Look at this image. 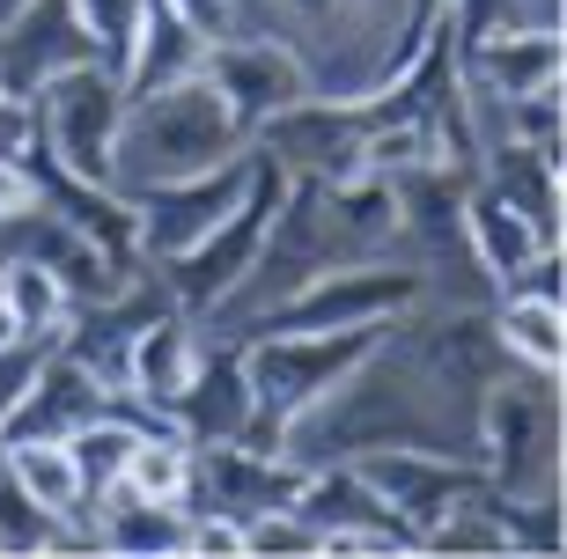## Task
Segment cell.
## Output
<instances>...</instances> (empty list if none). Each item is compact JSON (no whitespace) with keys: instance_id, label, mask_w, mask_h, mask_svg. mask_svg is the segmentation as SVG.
Segmentation results:
<instances>
[{"instance_id":"cell-26","label":"cell","mask_w":567,"mask_h":559,"mask_svg":"<svg viewBox=\"0 0 567 559\" xmlns=\"http://www.w3.org/2000/svg\"><path fill=\"white\" fill-rule=\"evenodd\" d=\"M22 141H30V104H16V96L0 89V155H16Z\"/></svg>"},{"instance_id":"cell-23","label":"cell","mask_w":567,"mask_h":559,"mask_svg":"<svg viewBox=\"0 0 567 559\" xmlns=\"http://www.w3.org/2000/svg\"><path fill=\"white\" fill-rule=\"evenodd\" d=\"M52 545H66V516L38 508L16 478L0 472V552H52Z\"/></svg>"},{"instance_id":"cell-24","label":"cell","mask_w":567,"mask_h":559,"mask_svg":"<svg viewBox=\"0 0 567 559\" xmlns=\"http://www.w3.org/2000/svg\"><path fill=\"white\" fill-rule=\"evenodd\" d=\"M89 22V38H96V60L104 66H126L133 52V30H141V0H74Z\"/></svg>"},{"instance_id":"cell-1","label":"cell","mask_w":567,"mask_h":559,"mask_svg":"<svg viewBox=\"0 0 567 559\" xmlns=\"http://www.w3.org/2000/svg\"><path fill=\"white\" fill-rule=\"evenodd\" d=\"M244 147H251V133L229 118V104L214 96L207 74H192V82H169V89H155V96H133L126 104L111 185L118 191L177 185V177H199V169H214V163H236Z\"/></svg>"},{"instance_id":"cell-2","label":"cell","mask_w":567,"mask_h":559,"mask_svg":"<svg viewBox=\"0 0 567 559\" xmlns=\"http://www.w3.org/2000/svg\"><path fill=\"white\" fill-rule=\"evenodd\" d=\"M486 486L502 500H538L560 494V375L502 369L494 391L480 397V427H472Z\"/></svg>"},{"instance_id":"cell-15","label":"cell","mask_w":567,"mask_h":559,"mask_svg":"<svg viewBox=\"0 0 567 559\" xmlns=\"http://www.w3.org/2000/svg\"><path fill=\"white\" fill-rule=\"evenodd\" d=\"M457 74L464 89H486V96L560 89V30L553 22H502V30L457 44Z\"/></svg>"},{"instance_id":"cell-22","label":"cell","mask_w":567,"mask_h":559,"mask_svg":"<svg viewBox=\"0 0 567 559\" xmlns=\"http://www.w3.org/2000/svg\"><path fill=\"white\" fill-rule=\"evenodd\" d=\"M185 478H192V442L163 427V435H141V442H133L118 486H133V494H147V500H185Z\"/></svg>"},{"instance_id":"cell-10","label":"cell","mask_w":567,"mask_h":559,"mask_svg":"<svg viewBox=\"0 0 567 559\" xmlns=\"http://www.w3.org/2000/svg\"><path fill=\"white\" fill-rule=\"evenodd\" d=\"M302 494V464L288 449H258V442H192V478L185 508H221V516L251 522L266 508H295Z\"/></svg>"},{"instance_id":"cell-14","label":"cell","mask_w":567,"mask_h":559,"mask_svg":"<svg viewBox=\"0 0 567 559\" xmlns=\"http://www.w3.org/2000/svg\"><path fill=\"white\" fill-rule=\"evenodd\" d=\"M185 442H244L251 435V375H244V346L221 332H199V369H192L185 397L169 405Z\"/></svg>"},{"instance_id":"cell-20","label":"cell","mask_w":567,"mask_h":559,"mask_svg":"<svg viewBox=\"0 0 567 559\" xmlns=\"http://www.w3.org/2000/svg\"><path fill=\"white\" fill-rule=\"evenodd\" d=\"M494 339H502V361L508 369H530V375H560V302L546 294H524V288H502L494 294Z\"/></svg>"},{"instance_id":"cell-25","label":"cell","mask_w":567,"mask_h":559,"mask_svg":"<svg viewBox=\"0 0 567 559\" xmlns=\"http://www.w3.org/2000/svg\"><path fill=\"white\" fill-rule=\"evenodd\" d=\"M38 207V185H30V169H22V155H0V228L16 221V214Z\"/></svg>"},{"instance_id":"cell-13","label":"cell","mask_w":567,"mask_h":559,"mask_svg":"<svg viewBox=\"0 0 567 559\" xmlns=\"http://www.w3.org/2000/svg\"><path fill=\"white\" fill-rule=\"evenodd\" d=\"M96 413H111V391L74 361V353L44 346L38 361H30V375H22V391L8 397V413H0V442H22V435L66 442L74 427H89Z\"/></svg>"},{"instance_id":"cell-5","label":"cell","mask_w":567,"mask_h":559,"mask_svg":"<svg viewBox=\"0 0 567 559\" xmlns=\"http://www.w3.org/2000/svg\"><path fill=\"white\" fill-rule=\"evenodd\" d=\"M118 125H126V82H118V66H104V60L66 66L60 82H44L38 96H30V141L60 169L89 177V185H111Z\"/></svg>"},{"instance_id":"cell-9","label":"cell","mask_w":567,"mask_h":559,"mask_svg":"<svg viewBox=\"0 0 567 559\" xmlns=\"http://www.w3.org/2000/svg\"><path fill=\"white\" fill-rule=\"evenodd\" d=\"M199 74L214 82V96L229 104V118L244 125V133H258L266 118H280V111L302 104V96H317L302 52L280 44V38H258V30H229V38H214Z\"/></svg>"},{"instance_id":"cell-16","label":"cell","mask_w":567,"mask_h":559,"mask_svg":"<svg viewBox=\"0 0 567 559\" xmlns=\"http://www.w3.org/2000/svg\"><path fill=\"white\" fill-rule=\"evenodd\" d=\"M192 369H199V324H192L177 302H163V310L133 332L126 391H118V397H133V405H147V413L169 420V405H177V397H185V383H192Z\"/></svg>"},{"instance_id":"cell-11","label":"cell","mask_w":567,"mask_h":559,"mask_svg":"<svg viewBox=\"0 0 567 559\" xmlns=\"http://www.w3.org/2000/svg\"><path fill=\"white\" fill-rule=\"evenodd\" d=\"M82 60H96V38L74 0H22L0 15V89L16 104H30L44 82H60Z\"/></svg>"},{"instance_id":"cell-29","label":"cell","mask_w":567,"mask_h":559,"mask_svg":"<svg viewBox=\"0 0 567 559\" xmlns=\"http://www.w3.org/2000/svg\"><path fill=\"white\" fill-rule=\"evenodd\" d=\"M0 258H8V250H0Z\"/></svg>"},{"instance_id":"cell-17","label":"cell","mask_w":567,"mask_h":559,"mask_svg":"<svg viewBox=\"0 0 567 559\" xmlns=\"http://www.w3.org/2000/svg\"><path fill=\"white\" fill-rule=\"evenodd\" d=\"M207 30L199 22L177 15V0H141V30H133V52L118 66V82H126V104L133 96H155L169 82H192L199 66H207Z\"/></svg>"},{"instance_id":"cell-19","label":"cell","mask_w":567,"mask_h":559,"mask_svg":"<svg viewBox=\"0 0 567 559\" xmlns=\"http://www.w3.org/2000/svg\"><path fill=\"white\" fill-rule=\"evenodd\" d=\"M0 472L16 478L38 508H52V516H66V522L89 516V486H82V464H74V449H66V442H52V435L0 442Z\"/></svg>"},{"instance_id":"cell-6","label":"cell","mask_w":567,"mask_h":559,"mask_svg":"<svg viewBox=\"0 0 567 559\" xmlns=\"http://www.w3.org/2000/svg\"><path fill=\"white\" fill-rule=\"evenodd\" d=\"M369 125H377V104H369V96H302V104H288L280 118L258 125L251 147H266L288 177L339 185V177H361Z\"/></svg>"},{"instance_id":"cell-3","label":"cell","mask_w":567,"mask_h":559,"mask_svg":"<svg viewBox=\"0 0 567 559\" xmlns=\"http://www.w3.org/2000/svg\"><path fill=\"white\" fill-rule=\"evenodd\" d=\"M383 339V324H354V332H251L244 346V375H251V435L258 449H280L295 413H310L339 375L361 369V353Z\"/></svg>"},{"instance_id":"cell-27","label":"cell","mask_w":567,"mask_h":559,"mask_svg":"<svg viewBox=\"0 0 567 559\" xmlns=\"http://www.w3.org/2000/svg\"><path fill=\"white\" fill-rule=\"evenodd\" d=\"M22 346V324H16V310H8V294H0V353H16Z\"/></svg>"},{"instance_id":"cell-12","label":"cell","mask_w":567,"mask_h":559,"mask_svg":"<svg viewBox=\"0 0 567 559\" xmlns=\"http://www.w3.org/2000/svg\"><path fill=\"white\" fill-rule=\"evenodd\" d=\"M295 516L317 530L324 552H405L413 530H405L354 464H310L302 472V494H295Z\"/></svg>"},{"instance_id":"cell-28","label":"cell","mask_w":567,"mask_h":559,"mask_svg":"<svg viewBox=\"0 0 567 559\" xmlns=\"http://www.w3.org/2000/svg\"><path fill=\"white\" fill-rule=\"evenodd\" d=\"M8 8H22V0H0V15H8Z\"/></svg>"},{"instance_id":"cell-8","label":"cell","mask_w":567,"mask_h":559,"mask_svg":"<svg viewBox=\"0 0 567 559\" xmlns=\"http://www.w3.org/2000/svg\"><path fill=\"white\" fill-rule=\"evenodd\" d=\"M251 169H258V147H244L236 163H214V169H199V177L126 191V199H133V244H141L147 266H163V258H177V250L199 244V236H207L236 199H244Z\"/></svg>"},{"instance_id":"cell-4","label":"cell","mask_w":567,"mask_h":559,"mask_svg":"<svg viewBox=\"0 0 567 559\" xmlns=\"http://www.w3.org/2000/svg\"><path fill=\"white\" fill-rule=\"evenodd\" d=\"M280 191H288V169L258 147V169H251V185H244V199H236V207L221 214V221H214L192 250H177V258H163V266H155L163 294L192 317V324H207V317L221 310L236 288H244V272H251L258 244H266V221H274Z\"/></svg>"},{"instance_id":"cell-21","label":"cell","mask_w":567,"mask_h":559,"mask_svg":"<svg viewBox=\"0 0 567 559\" xmlns=\"http://www.w3.org/2000/svg\"><path fill=\"white\" fill-rule=\"evenodd\" d=\"M0 294H8V310H16V324H22V346H52V339L66 332V310H74V302H66V288L38 258L8 250V258H0Z\"/></svg>"},{"instance_id":"cell-7","label":"cell","mask_w":567,"mask_h":559,"mask_svg":"<svg viewBox=\"0 0 567 559\" xmlns=\"http://www.w3.org/2000/svg\"><path fill=\"white\" fill-rule=\"evenodd\" d=\"M347 464H354V472L369 478V494L413 530V545H421L442 516H457L464 500L486 494L480 456H457V449H361V456H347Z\"/></svg>"},{"instance_id":"cell-18","label":"cell","mask_w":567,"mask_h":559,"mask_svg":"<svg viewBox=\"0 0 567 559\" xmlns=\"http://www.w3.org/2000/svg\"><path fill=\"white\" fill-rule=\"evenodd\" d=\"M464 244H472L480 272L494 280V294H502L508 280H516V272H524L546 244H560V236H546L530 214H516L508 199H494V191L472 177V191H464Z\"/></svg>"}]
</instances>
